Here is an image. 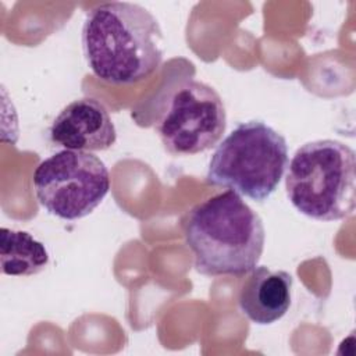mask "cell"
<instances>
[{"instance_id": "6da1fadb", "label": "cell", "mask_w": 356, "mask_h": 356, "mask_svg": "<svg viewBox=\"0 0 356 356\" xmlns=\"http://www.w3.org/2000/svg\"><path fill=\"white\" fill-rule=\"evenodd\" d=\"M82 47L97 78L113 85H131L149 78L160 67L164 39L149 10L129 1H111L88 13Z\"/></svg>"}, {"instance_id": "7a4b0ae2", "label": "cell", "mask_w": 356, "mask_h": 356, "mask_svg": "<svg viewBox=\"0 0 356 356\" xmlns=\"http://www.w3.org/2000/svg\"><path fill=\"white\" fill-rule=\"evenodd\" d=\"M184 236L197 273L241 277L257 266L266 231L260 216L241 195L228 189L191 209Z\"/></svg>"}, {"instance_id": "3957f363", "label": "cell", "mask_w": 356, "mask_h": 356, "mask_svg": "<svg viewBox=\"0 0 356 356\" xmlns=\"http://www.w3.org/2000/svg\"><path fill=\"white\" fill-rule=\"evenodd\" d=\"M285 191L291 204L309 218H348L356 204L355 150L334 139L302 145L289 161Z\"/></svg>"}, {"instance_id": "277c9868", "label": "cell", "mask_w": 356, "mask_h": 356, "mask_svg": "<svg viewBox=\"0 0 356 356\" xmlns=\"http://www.w3.org/2000/svg\"><path fill=\"white\" fill-rule=\"evenodd\" d=\"M288 164L285 138L263 121L239 124L216 147L206 181L256 202L280 185Z\"/></svg>"}, {"instance_id": "5b68a950", "label": "cell", "mask_w": 356, "mask_h": 356, "mask_svg": "<svg viewBox=\"0 0 356 356\" xmlns=\"http://www.w3.org/2000/svg\"><path fill=\"white\" fill-rule=\"evenodd\" d=\"M32 181L40 206L63 220L89 216L110 189L106 164L83 150L64 149L44 159L35 168Z\"/></svg>"}, {"instance_id": "8992f818", "label": "cell", "mask_w": 356, "mask_h": 356, "mask_svg": "<svg viewBox=\"0 0 356 356\" xmlns=\"http://www.w3.org/2000/svg\"><path fill=\"white\" fill-rule=\"evenodd\" d=\"M227 128L221 96L207 83L188 81L171 96L157 132L171 154L191 156L214 147Z\"/></svg>"}, {"instance_id": "52a82bcc", "label": "cell", "mask_w": 356, "mask_h": 356, "mask_svg": "<svg viewBox=\"0 0 356 356\" xmlns=\"http://www.w3.org/2000/svg\"><path fill=\"white\" fill-rule=\"evenodd\" d=\"M50 139L67 150H107L117 131L107 108L96 99L82 97L67 104L50 127Z\"/></svg>"}, {"instance_id": "ba28073f", "label": "cell", "mask_w": 356, "mask_h": 356, "mask_svg": "<svg viewBox=\"0 0 356 356\" xmlns=\"http://www.w3.org/2000/svg\"><path fill=\"white\" fill-rule=\"evenodd\" d=\"M292 285L293 278L289 273L256 266L241 286L239 309L259 325L273 324L286 314L292 299Z\"/></svg>"}, {"instance_id": "9c48e42d", "label": "cell", "mask_w": 356, "mask_h": 356, "mask_svg": "<svg viewBox=\"0 0 356 356\" xmlns=\"http://www.w3.org/2000/svg\"><path fill=\"white\" fill-rule=\"evenodd\" d=\"M0 263L6 275L28 277L40 273L49 263L44 245L26 231L0 229Z\"/></svg>"}]
</instances>
